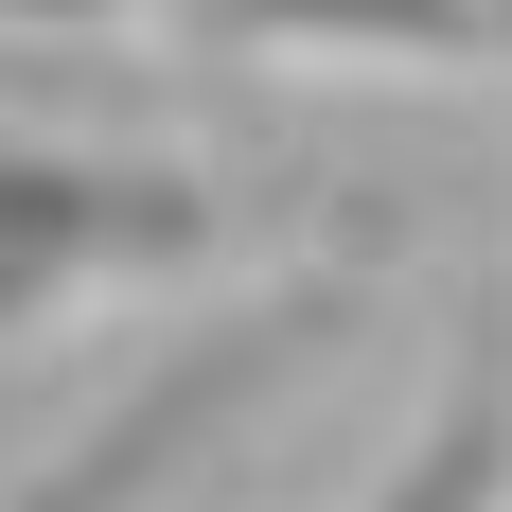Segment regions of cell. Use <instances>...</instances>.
I'll list each match as a JSON object with an SVG mask.
<instances>
[{"label":"cell","instance_id":"6da1fadb","mask_svg":"<svg viewBox=\"0 0 512 512\" xmlns=\"http://www.w3.org/2000/svg\"><path fill=\"white\" fill-rule=\"evenodd\" d=\"M248 212L212 159H124V142H36L0 124V354H36L53 318L142 301V283H195V265L248 248Z\"/></svg>","mask_w":512,"mask_h":512},{"label":"cell","instance_id":"7a4b0ae2","mask_svg":"<svg viewBox=\"0 0 512 512\" xmlns=\"http://www.w3.org/2000/svg\"><path fill=\"white\" fill-rule=\"evenodd\" d=\"M354 318H371L354 248L301 265V283H265V301H230L212 336H177V354H159L106 424H71V442H53V460L18 477L0 512H159L177 477L212 460V442H230V424H248V407H283L301 371H336V336H354Z\"/></svg>","mask_w":512,"mask_h":512},{"label":"cell","instance_id":"3957f363","mask_svg":"<svg viewBox=\"0 0 512 512\" xmlns=\"http://www.w3.org/2000/svg\"><path fill=\"white\" fill-rule=\"evenodd\" d=\"M195 53H354V71H495L512 0H177Z\"/></svg>","mask_w":512,"mask_h":512},{"label":"cell","instance_id":"277c9868","mask_svg":"<svg viewBox=\"0 0 512 512\" xmlns=\"http://www.w3.org/2000/svg\"><path fill=\"white\" fill-rule=\"evenodd\" d=\"M354 512H512V283L477 301L460 371H442V407L407 424V460L371 477Z\"/></svg>","mask_w":512,"mask_h":512}]
</instances>
